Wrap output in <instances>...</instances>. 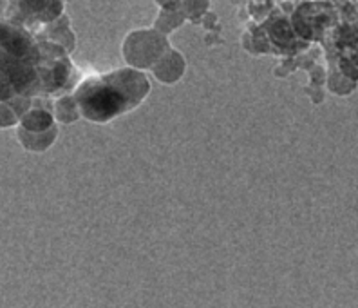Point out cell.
<instances>
[{
	"label": "cell",
	"mask_w": 358,
	"mask_h": 308,
	"mask_svg": "<svg viewBox=\"0 0 358 308\" xmlns=\"http://www.w3.org/2000/svg\"><path fill=\"white\" fill-rule=\"evenodd\" d=\"M149 89L141 71L125 67L83 80L75 91V102L83 118L103 123L140 106Z\"/></svg>",
	"instance_id": "obj_1"
},
{
	"label": "cell",
	"mask_w": 358,
	"mask_h": 308,
	"mask_svg": "<svg viewBox=\"0 0 358 308\" xmlns=\"http://www.w3.org/2000/svg\"><path fill=\"white\" fill-rule=\"evenodd\" d=\"M40 46L24 27L0 22V102L26 97L40 84Z\"/></svg>",
	"instance_id": "obj_2"
},
{
	"label": "cell",
	"mask_w": 358,
	"mask_h": 308,
	"mask_svg": "<svg viewBox=\"0 0 358 308\" xmlns=\"http://www.w3.org/2000/svg\"><path fill=\"white\" fill-rule=\"evenodd\" d=\"M18 140L27 150H45L57 138V127H51L48 131H27V129L17 127Z\"/></svg>",
	"instance_id": "obj_3"
},
{
	"label": "cell",
	"mask_w": 358,
	"mask_h": 308,
	"mask_svg": "<svg viewBox=\"0 0 358 308\" xmlns=\"http://www.w3.org/2000/svg\"><path fill=\"white\" fill-rule=\"evenodd\" d=\"M18 125L27 129V131H48V129L55 127L51 113L45 109H40V107H31V109H27L20 116Z\"/></svg>",
	"instance_id": "obj_4"
},
{
	"label": "cell",
	"mask_w": 358,
	"mask_h": 308,
	"mask_svg": "<svg viewBox=\"0 0 358 308\" xmlns=\"http://www.w3.org/2000/svg\"><path fill=\"white\" fill-rule=\"evenodd\" d=\"M20 116L13 106H9L8 102H0V127H11V125H18Z\"/></svg>",
	"instance_id": "obj_5"
}]
</instances>
